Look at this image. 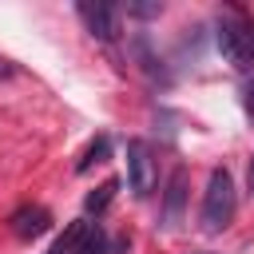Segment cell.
Here are the masks:
<instances>
[{
	"label": "cell",
	"mask_w": 254,
	"mask_h": 254,
	"mask_svg": "<svg viewBox=\"0 0 254 254\" xmlns=\"http://www.w3.org/2000/svg\"><path fill=\"white\" fill-rule=\"evenodd\" d=\"M234 210H238V194H234V179L226 167H214L210 179H206V190H202V230L206 234H222L230 222H234Z\"/></svg>",
	"instance_id": "obj_1"
},
{
	"label": "cell",
	"mask_w": 254,
	"mask_h": 254,
	"mask_svg": "<svg viewBox=\"0 0 254 254\" xmlns=\"http://www.w3.org/2000/svg\"><path fill=\"white\" fill-rule=\"evenodd\" d=\"M214 40H218V52H222V60H226L230 67H238V71L254 67V32H250L238 16H230V12L218 16Z\"/></svg>",
	"instance_id": "obj_2"
},
{
	"label": "cell",
	"mask_w": 254,
	"mask_h": 254,
	"mask_svg": "<svg viewBox=\"0 0 254 254\" xmlns=\"http://www.w3.org/2000/svg\"><path fill=\"white\" fill-rule=\"evenodd\" d=\"M127 183H131V194L135 198H147L159 183V167H155V155L143 139H127Z\"/></svg>",
	"instance_id": "obj_3"
},
{
	"label": "cell",
	"mask_w": 254,
	"mask_h": 254,
	"mask_svg": "<svg viewBox=\"0 0 254 254\" xmlns=\"http://www.w3.org/2000/svg\"><path fill=\"white\" fill-rule=\"evenodd\" d=\"M75 12H79V20L87 24V32L95 40H103V44L119 40V8L115 4H79Z\"/></svg>",
	"instance_id": "obj_4"
},
{
	"label": "cell",
	"mask_w": 254,
	"mask_h": 254,
	"mask_svg": "<svg viewBox=\"0 0 254 254\" xmlns=\"http://www.w3.org/2000/svg\"><path fill=\"white\" fill-rule=\"evenodd\" d=\"M183 210H187V171L175 167V175L167 183V194H163V226L175 230L183 222Z\"/></svg>",
	"instance_id": "obj_5"
},
{
	"label": "cell",
	"mask_w": 254,
	"mask_h": 254,
	"mask_svg": "<svg viewBox=\"0 0 254 254\" xmlns=\"http://www.w3.org/2000/svg\"><path fill=\"white\" fill-rule=\"evenodd\" d=\"M8 222H12V234L24 238V242H32V238H40V234L52 230V214H48L44 206H20Z\"/></svg>",
	"instance_id": "obj_6"
},
{
	"label": "cell",
	"mask_w": 254,
	"mask_h": 254,
	"mask_svg": "<svg viewBox=\"0 0 254 254\" xmlns=\"http://www.w3.org/2000/svg\"><path fill=\"white\" fill-rule=\"evenodd\" d=\"M131 56L139 60V71L147 75V79H159V83H167L171 75H167V67H163V60L151 52V40L139 32V36H131Z\"/></svg>",
	"instance_id": "obj_7"
},
{
	"label": "cell",
	"mask_w": 254,
	"mask_h": 254,
	"mask_svg": "<svg viewBox=\"0 0 254 254\" xmlns=\"http://www.w3.org/2000/svg\"><path fill=\"white\" fill-rule=\"evenodd\" d=\"M107 159H111V139H107V135H95V139L83 147V155H79L75 171H79V175H87L95 163H107Z\"/></svg>",
	"instance_id": "obj_8"
},
{
	"label": "cell",
	"mask_w": 254,
	"mask_h": 254,
	"mask_svg": "<svg viewBox=\"0 0 254 254\" xmlns=\"http://www.w3.org/2000/svg\"><path fill=\"white\" fill-rule=\"evenodd\" d=\"M115 190H119V179H107L103 187H95V190L83 198V210H87V214H103V210H107V202L115 198Z\"/></svg>",
	"instance_id": "obj_9"
},
{
	"label": "cell",
	"mask_w": 254,
	"mask_h": 254,
	"mask_svg": "<svg viewBox=\"0 0 254 254\" xmlns=\"http://www.w3.org/2000/svg\"><path fill=\"white\" fill-rule=\"evenodd\" d=\"M127 16L151 20V16H163V4H159V0H127Z\"/></svg>",
	"instance_id": "obj_10"
},
{
	"label": "cell",
	"mask_w": 254,
	"mask_h": 254,
	"mask_svg": "<svg viewBox=\"0 0 254 254\" xmlns=\"http://www.w3.org/2000/svg\"><path fill=\"white\" fill-rule=\"evenodd\" d=\"M242 103H246V115L254 119V83H246V95H242Z\"/></svg>",
	"instance_id": "obj_11"
},
{
	"label": "cell",
	"mask_w": 254,
	"mask_h": 254,
	"mask_svg": "<svg viewBox=\"0 0 254 254\" xmlns=\"http://www.w3.org/2000/svg\"><path fill=\"white\" fill-rule=\"evenodd\" d=\"M12 71H16V67H12L8 60H0V79H4V75H12Z\"/></svg>",
	"instance_id": "obj_12"
},
{
	"label": "cell",
	"mask_w": 254,
	"mask_h": 254,
	"mask_svg": "<svg viewBox=\"0 0 254 254\" xmlns=\"http://www.w3.org/2000/svg\"><path fill=\"white\" fill-rule=\"evenodd\" d=\"M246 187H250V194H254V159H250V171H246Z\"/></svg>",
	"instance_id": "obj_13"
}]
</instances>
